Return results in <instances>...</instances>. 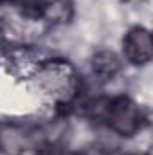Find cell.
I'll use <instances>...</instances> for the list:
<instances>
[{"label":"cell","mask_w":153,"mask_h":155,"mask_svg":"<svg viewBox=\"0 0 153 155\" xmlns=\"http://www.w3.org/2000/svg\"><path fill=\"white\" fill-rule=\"evenodd\" d=\"M34 83L47 97L63 107L74 103L83 88V79L77 69L61 58L41 61L34 72Z\"/></svg>","instance_id":"6da1fadb"},{"label":"cell","mask_w":153,"mask_h":155,"mask_svg":"<svg viewBox=\"0 0 153 155\" xmlns=\"http://www.w3.org/2000/svg\"><path fill=\"white\" fill-rule=\"evenodd\" d=\"M97 116L119 137H133L144 123L141 107L128 96H115L105 99Z\"/></svg>","instance_id":"7a4b0ae2"},{"label":"cell","mask_w":153,"mask_h":155,"mask_svg":"<svg viewBox=\"0 0 153 155\" xmlns=\"http://www.w3.org/2000/svg\"><path fill=\"white\" fill-rule=\"evenodd\" d=\"M47 148V135L33 126L2 123L0 152L4 155H41Z\"/></svg>","instance_id":"3957f363"},{"label":"cell","mask_w":153,"mask_h":155,"mask_svg":"<svg viewBox=\"0 0 153 155\" xmlns=\"http://www.w3.org/2000/svg\"><path fill=\"white\" fill-rule=\"evenodd\" d=\"M20 9L25 18L47 22L50 25H65L74 16L72 0H22Z\"/></svg>","instance_id":"277c9868"},{"label":"cell","mask_w":153,"mask_h":155,"mask_svg":"<svg viewBox=\"0 0 153 155\" xmlns=\"http://www.w3.org/2000/svg\"><path fill=\"white\" fill-rule=\"evenodd\" d=\"M122 52L128 63L132 65H146L153 58V43L151 35L146 27L135 25L128 29V33L122 38Z\"/></svg>","instance_id":"5b68a950"},{"label":"cell","mask_w":153,"mask_h":155,"mask_svg":"<svg viewBox=\"0 0 153 155\" xmlns=\"http://www.w3.org/2000/svg\"><path fill=\"white\" fill-rule=\"evenodd\" d=\"M121 67H122L121 58L114 51L101 49V51L94 52V56H92V72L99 79H105V81L112 79L121 72Z\"/></svg>","instance_id":"8992f818"},{"label":"cell","mask_w":153,"mask_h":155,"mask_svg":"<svg viewBox=\"0 0 153 155\" xmlns=\"http://www.w3.org/2000/svg\"><path fill=\"white\" fill-rule=\"evenodd\" d=\"M130 155H150V153H146V152H133V153H130Z\"/></svg>","instance_id":"52a82bcc"}]
</instances>
